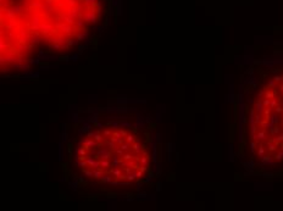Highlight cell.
Returning a JSON list of instances; mask_svg holds the SVG:
<instances>
[{"instance_id": "cell-3", "label": "cell", "mask_w": 283, "mask_h": 211, "mask_svg": "<svg viewBox=\"0 0 283 211\" xmlns=\"http://www.w3.org/2000/svg\"><path fill=\"white\" fill-rule=\"evenodd\" d=\"M243 111L248 159L261 168L275 167L283 160V70L272 68L256 79Z\"/></svg>"}, {"instance_id": "cell-1", "label": "cell", "mask_w": 283, "mask_h": 211, "mask_svg": "<svg viewBox=\"0 0 283 211\" xmlns=\"http://www.w3.org/2000/svg\"><path fill=\"white\" fill-rule=\"evenodd\" d=\"M62 128L60 166L77 194L132 200L158 186L161 134L149 110L123 103L82 109Z\"/></svg>"}, {"instance_id": "cell-2", "label": "cell", "mask_w": 283, "mask_h": 211, "mask_svg": "<svg viewBox=\"0 0 283 211\" xmlns=\"http://www.w3.org/2000/svg\"><path fill=\"white\" fill-rule=\"evenodd\" d=\"M24 16L43 56L67 57L103 31L111 0H10Z\"/></svg>"}]
</instances>
